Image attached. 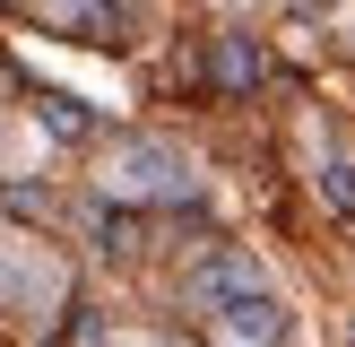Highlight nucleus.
Wrapping results in <instances>:
<instances>
[{"mask_svg":"<svg viewBox=\"0 0 355 347\" xmlns=\"http://www.w3.org/2000/svg\"><path fill=\"white\" fill-rule=\"evenodd\" d=\"M121 191H191V165L173 148H121Z\"/></svg>","mask_w":355,"mask_h":347,"instance_id":"f03ea898","label":"nucleus"},{"mask_svg":"<svg viewBox=\"0 0 355 347\" xmlns=\"http://www.w3.org/2000/svg\"><path fill=\"white\" fill-rule=\"evenodd\" d=\"M208 321H217L225 339H277V330H286V312H277V295L260 287V295H243V304H225V312H208Z\"/></svg>","mask_w":355,"mask_h":347,"instance_id":"7ed1b4c3","label":"nucleus"},{"mask_svg":"<svg viewBox=\"0 0 355 347\" xmlns=\"http://www.w3.org/2000/svg\"><path fill=\"white\" fill-rule=\"evenodd\" d=\"M44 121H52L61 139H87V113H69V96H44Z\"/></svg>","mask_w":355,"mask_h":347,"instance_id":"39448f33","label":"nucleus"},{"mask_svg":"<svg viewBox=\"0 0 355 347\" xmlns=\"http://www.w3.org/2000/svg\"><path fill=\"white\" fill-rule=\"evenodd\" d=\"M217 78H225V87L260 78V52H252V44H225V52H217Z\"/></svg>","mask_w":355,"mask_h":347,"instance_id":"20e7f679","label":"nucleus"},{"mask_svg":"<svg viewBox=\"0 0 355 347\" xmlns=\"http://www.w3.org/2000/svg\"><path fill=\"white\" fill-rule=\"evenodd\" d=\"M260 287H269V278L252 269V252H200L182 269V295L200 312H225V304H243V295H260Z\"/></svg>","mask_w":355,"mask_h":347,"instance_id":"f257e3e1","label":"nucleus"}]
</instances>
